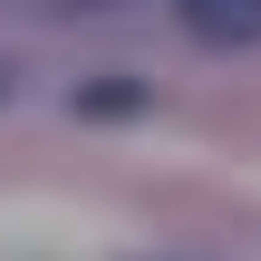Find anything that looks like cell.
I'll return each instance as SVG.
<instances>
[{
  "label": "cell",
  "instance_id": "3",
  "mask_svg": "<svg viewBox=\"0 0 261 261\" xmlns=\"http://www.w3.org/2000/svg\"><path fill=\"white\" fill-rule=\"evenodd\" d=\"M0 97H10V68H0Z\"/></svg>",
  "mask_w": 261,
  "mask_h": 261
},
{
  "label": "cell",
  "instance_id": "1",
  "mask_svg": "<svg viewBox=\"0 0 261 261\" xmlns=\"http://www.w3.org/2000/svg\"><path fill=\"white\" fill-rule=\"evenodd\" d=\"M203 48H261V0H174Z\"/></svg>",
  "mask_w": 261,
  "mask_h": 261
},
{
  "label": "cell",
  "instance_id": "2",
  "mask_svg": "<svg viewBox=\"0 0 261 261\" xmlns=\"http://www.w3.org/2000/svg\"><path fill=\"white\" fill-rule=\"evenodd\" d=\"M77 107H87V116H116V107H145V87H136V77H107V87H87Z\"/></svg>",
  "mask_w": 261,
  "mask_h": 261
}]
</instances>
